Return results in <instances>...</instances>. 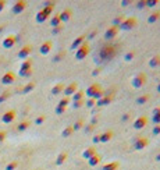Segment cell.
Listing matches in <instances>:
<instances>
[{
  "label": "cell",
  "mask_w": 160,
  "mask_h": 170,
  "mask_svg": "<svg viewBox=\"0 0 160 170\" xmlns=\"http://www.w3.org/2000/svg\"><path fill=\"white\" fill-rule=\"evenodd\" d=\"M117 53V46L107 43V45H103L99 50V57L100 60H111Z\"/></svg>",
  "instance_id": "cell-1"
},
{
  "label": "cell",
  "mask_w": 160,
  "mask_h": 170,
  "mask_svg": "<svg viewBox=\"0 0 160 170\" xmlns=\"http://www.w3.org/2000/svg\"><path fill=\"white\" fill-rule=\"evenodd\" d=\"M89 53H91V46H89V43L85 41V43H82L78 49L75 50V59L78 60V62H81V60L88 57Z\"/></svg>",
  "instance_id": "cell-2"
},
{
  "label": "cell",
  "mask_w": 160,
  "mask_h": 170,
  "mask_svg": "<svg viewBox=\"0 0 160 170\" xmlns=\"http://www.w3.org/2000/svg\"><path fill=\"white\" fill-rule=\"evenodd\" d=\"M146 81H148L146 74H145V73H138L137 75L132 77V80H131V85H132L135 89H141L142 87H145Z\"/></svg>",
  "instance_id": "cell-3"
},
{
  "label": "cell",
  "mask_w": 160,
  "mask_h": 170,
  "mask_svg": "<svg viewBox=\"0 0 160 170\" xmlns=\"http://www.w3.org/2000/svg\"><path fill=\"white\" fill-rule=\"evenodd\" d=\"M137 25H138L137 18H135V17H128V18H125V20L123 21V24H121L118 28L123 31H131V30H134Z\"/></svg>",
  "instance_id": "cell-4"
},
{
  "label": "cell",
  "mask_w": 160,
  "mask_h": 170,
  "mask_svg": "<svg viewBox=\"0 0 160 170\" xmlns=\"http://www.w3.org/2000/svg\"><path fill=\"white\" fill-rule=\"evenodd\" d=\"M113 99H114V94L105 91V96L100 98L99 101H96V108H103V106L110 105L111 102H113Z\"/></svg>",
  "instance_id": "cell-5"
},
{
  "label": "cell",
  "mask_w": 160,
  "mask_h": 170,
  "mask_svg": "<svg viewBox=\"0 0 160 170\" xmlns=\"http://www.w3.org/2000/svg\"><path fill=\"white\" fill-rule=\"evenodd\" d=\"M148 145H149V140H148L146 137H141V135H138V137L134 138V149L135 151L145 149Z\"/></svg>",
  "instance_id": "cell-6"
},
{
  "label": "cell",
  "mask_w": 160,
  "mask_h": 170,
  "mask_svg": "<svg viewBox=\"0 0 160 170\" xmlns=\"http://www.w3.org/2000/svg\"><path fill=\"white\" fill-rule=\"evenodd\" d=\"M148 117L146 116H139V117H137L134 120V124H132V127L135 128V130H142V128H145L148 126Z\"/></svg>",
  "instance_id": "cell-7"
},
{
  "label": "cell",
  "mask_w": 160,
  "mask_h": 170,
  "mask_svg": "<svg viewBox=\"0 0 160 170\" xmlns=\"http://www.w3.org/2000/svg\"><path fill=\"white\" fill-rule=\"evenodd\" d=\"M16 117H17V112L14 110V109H10V110H7L6 113L2 116V121L6 123V124H10V123H13V121L16 120Z\"/></svg>",
  "instance_id": "cell-8"
},
{
  "label": "cell",
  "mask_w": 160,
  "mask_h": 170,
  "mask_svg": "<svg viewBox=\"0 0 160 170\" xmlns=\"http://www.w3.org/2000/svg\"><path fill=\"white\" fill-rule=\"evenodd\" d=\"M78 91V84L75 81H72V82H70L68 85H65V88H64V96H68V98H71L72 95H74L75 92Z\"/></svg>",
  "instance_id": "cell-9"
},
{
  "label": "cell",
  "mask_w": 160,
  "mask_h": 170,
  "mask_svg": "<svg viewBox=\"0 0 160 170\" xmlns=\"http://www.w3.org/2000/svg\"><path fill=\"white\" fill-rule=\"evenodd\" d=\"M118 31H120V28H118V27H114V25L109 27L107 30H106V32H105V39H106V41L114 39L116 36H117Z\"/></svg>",
  "instance_id": "cell-10"
},
{
  "label": "cell",
  "mask_w": 160,
  "mask_h": 170,
  "mask_svg": "<svg viewBox=\"0 0 160 170\" xmlns=\"http://www.w3.org/2000/svg\"><path fill=\"white\" fill-rule=\"evenodd\" d=\"M99 89H102V87L99 84H96V82H93V84H91L86 88V91H85V96H88V98H93V96L98 94V91Z\"/></svg>",
  "instance_id": "cell-11"
},
{
  "label": "cell",
  "mask_w": 160,
  "mask_h": 170,
  "mask_svg": "<svg viewBox=\"0 0 160 170\" xmlns=\"http://www.w3.org/2000/svg\"><path fill=\"white\" fill-rule=\"evenodd\" d=\"M25 9H26V2L25 0H18V2H16L14 6H13V13L14 14H20V13H23Z\"/></svg>",
  "instance_id": "cell-12"
},
{
  "label": "cell",
  "mask_w": 160,
  "mask_h": 170,
  "mask_svg": "<svg viewBox=\"0 0 160 170\" xmlns=\"http://www.w3.org/2000/svg\"><path fill=\"white\" fill-rule=\"evenodd\" d=\"M31 53H32V46H31V45H25L24 48H21V49H20V52H18V57L25 60V59H28V57H30Z\"/></svg>",
  "instance_id": "cell-13"
},
{
  "label": "cell",
  "mask_w": 160,
  "mask_h": 170,
  "mask_svg": "<svg viewBox=\"0 0 160 170\" xmlns=\"http://www.w3.org/2000/svg\"><path fill=\"white\" fill-rule=\"evenodd\" d=\"M14 81H16V74H14L13 71H7L6 74L2 77V84H4V85H10V84H13Z\"/></svg>",
  "instance_id": "cell-14"
},
{
  "label": "cell",
  "mask_w": 160,
  "mask_h": 170,
  "mask_svg": "<svg viewBox=\"0 0 160 170\" xmlns=\"http://www.w3.org/2000/svg\"><path fill=\"white\" fill-rule=\"evenodd\" d=\"M57 16H59V18H60L61 23H67V21L71 20L72 11H71V9H64V10H63L60 14H57Z\"/></svg>",
  "instance_id": "cell-15"
},
{
  "label": "cell",
  "mask_w": 160,
  "mask_h": 170,
  "mask_svg": "<svg viewBox=\"0 0 160 170\" xmlns=\"http://www.w3.org/2000/svg\"><path fill=\"white\" fill-rule=\"evenodd\" d=\"M17 42V38L14 35H9L6 36L3 39V48H6V49H10V48H13L14 45H16Z\"/></svg>",
  "instance_id": "cell-16"
},
{
  "label": "cell",
  "mask_w": 160,
  "mask_h": 170,
  "mask_svg": "<svg viewBox=\"0 0 160 170\" xmlns=\"http://www.w3.org/2000/svg\"><path fill=\"white\" fill-rule=\"evenodd\" d=\"M52 48H53V42H52V41H45V42L40 45V48H39L40 55H47V53H50Z\"/></svg>",
  "instance_id": "cell-17"
},
{
  "label": "cell",
  "mask_w": 160,
  "mask_h": 170,
  "mask_svg": "<svg viewBox=\"0 0 160 170\" xmlns=\"http://www.w3.org/2000/svg\"><path fill=\"white\" fill-rule=\"evenodd\" d=\"M113 137H114V133L111 130H106L105 133H102L100 134V142L102 144H107L109 141L113 140Z\"/></svg>",
  "instance_id": "cell-18"
},
{
  "label": "cell",
  "mask_w": 160,
  "mask_h": 170,
  "mask_svg": "<svg viewBox=\"0 0 160 170\" xmlns=\"http://www.w3.org/2000/svg\"><path fill=\"white\" fill-rule=\"evenodd\" d=\"M96 154H98V149H96L95 147H88L85 151H84V152H82V158L89 160L92 156H95Z\"/></svg>",
  "instance_id": "cell-19"
},
{
  "label": "cell",
  "mask_w": 160,
  "mask_h": 170,
  "mask_svg": "<svg viewBox=\"0 0 160 170\" xmlns=\"http://www.w3.org/2000/svg\"><path fill=\"white\" fill-rule=\"evenodd\" d=\"M85 39H86V36L85 35H79V36H77L74 41H72V43H71V49L72 50H77L79 48V46L82 45V43H85Z\"/></svg>",
  "instance_id": "cell-20"
},
{
  "label": "cell",
  "mask_w": 160,
  "mask_h": 170,
  "mask_svg": "<svg viewBox=\"0 0 160 170\" xmlns=\"http://www.w3.org/2000/svg\"><path fill=\"white\" fill-rule=\"evenodd\" d=\"M100 163H102V156L99 154H96L95 156H92L91 159L88 160V165L91 167H96V166H99Z\"/></svg>",
  "instance_id": "cell-21"
},
{
  "label": "cell",
  "mask_w": 160,
  "mask_h": 170,
  "mask_svg": "<svg viewBox=\"0 0 160 170\" xmlns=\"http://www.w3.org/2000/svg\"><path fill=\"white\" fill-rule=\"evenodd\" d=\"M152 123L160 124V106H156V108L152 110Z\"/></svg>",
  "instance_id": "cell-22"
},
{
  "label": "cell",
  "mask_w": 160,
  "mask_h": 170,
  "mask_svg": "<svg viewBox=\"0 0 160 170\" xmlns=\"http://www.w3.org/2000/svg\"><path fill=\"white\" fill-rule=\"evenodd\" d=\"M67 158H68L67 151H63V152H60V154L57 155V158H56V165H57V166H61L65 160H67Z\"/></svg>",
  "instance_id": "cell-23"
},
{
  "label": "cell",
  "mask_w": 160,
  "mask_h": 170,
  "mask_svg": "<svg viewBox=\"0 0 160 170\" xmlns=\"http://www.w3.org/2000/svg\"><path fill=\"white\" fill-rule=\"evenodd\" d=\"M118 167H120V162L114 160V162H109V163L103 165L102 170H118Z\"/></svg>",
  "instance_id": "cell-24"
},
{
  "label": "cell",
  "mask_w": 160,
  "mask_h": 170,
  "mask_svg": "<svg viewBox=\"0 0 160 170\" xmlns=\"http://www.w3.org/2000/svg\"><path fill=\"white\" fill-rule=\"evenodd\" d=\"M150 99V94H144V95L138 96L137 99H135V103L137 105H145V103H148Z\"/></svg>",
  "instance_id": "cell-25"
},
{
  "label": "cell",
  "mask_w": 160,
  "mask_h": 170,
  "mask_svg": "<svg viewBox=\"0 0 160 170\" xmlns=\"http://www.w3.org/2000/svg\"><path fill=\"white\" fill-rule=\"evenodd\" d=\"M159 20H160V10L153 11V13L148 17V23L149 24H155V23H157Z\"/></svg>",
  "instance_id": "cell-26"
},
{
  "label": "cell",
  "mask_w": 160,
  "mask_h": 170,
  "mask_svg": "<svg viewBox=\"0 0 160 170\" xmlns=\"http://www.w3.org/2000/svg\"><path fill=\"white\" fill-rule=\"evenodd\" d=\"M82 99H85V91H82V89H78V91H77L74 95L71 96V102L82 101Z\"/></svg>",
  "instance_id": "cell-27"
},
{
  "label": "cell",
  "mask_w": 160,
  "mask_h": 170,
  "mask_svg": "<svg viewBox=\"0 0 160 170\" xmlns=\"http://www.w3.org/2000/svg\"><path fill=\"white\" fill-rule=\"evenodd\" d=\"M26 70H32V60L31 59H25L21 63L20 71H26Z\"/></svg>",
  "instance_id": "cell-28"
},
{
  "label": "cell",
  "mask_w": 160,
  "mask_h": 170,
  "mask_svg": "<svg viewBox=\"0 0 160 170\" xmlns=\"http://www.w3.org/2000/svg\"><path fill=\"white\" fill-rule=\"evenodd\" d=\"M64 88H65V85L63 84V82H59V84H56L52 88V94L53 95H59V94H61V92L64 91Z\"/></svg>",
  "instance_id": "cell-29"
},
{
  "label": "cell",
  "mask_w": 160,
  "mask_h": 170,
  "mask_svg": "<svg viewBox=\"0 0 160 170\" xmlns=\"http://www.w3.org/2000/svg\"><path fill=\"white\" fill-rule=\"evenodd\" d=\"M149 66L152 67V69H155V67H159V66H160V55L153 56V57L149 60Z\"/></svg>",
  "instance_id": "cell-30"
},
{
  "label": "cell",
  "mask_w": 160,
  "mask_h": 170,
  "mask_svg": "<svg viewBox=\"0 0 160 170\" xmlns=\"http://www.w3.org/2000/svg\"><path fill=\"white\" fill-rule=\"evenodd\" d=\"M72 134H74L72 126H67V127H65L64 130L61 131V137H63V138H68V137H71Z\"/></svg>",
  "instance_id": "cell-31"
},
{
  "label": "cell",
  "mask_w": 160,
  "mask_h": 170,
  "mask_svg": "<svg viewBox=\"0 0 160 170\" xmlns=\"http://www.w3.org/2000/svg\"><path fill=\"white\" fill-rule=\"evenodd\" d=\"M47 18H49V16H47V14H46L43 10H40L39 13L36 14V21H38V23H45Z\"/></svg>",
  "instance_id": "cell-32"
},
{
  "label": "cell",
  "mask_w": 160,
  "mask_h": 170,
  "mask_svg": "<svg viewBox=\"0 0 160 170\" xmlns=\"http://www.w3.org/2000/svg\"><path fill=\"white\" fill-rule=\"evenodd\" d=\"M84 126H85V121L82 120V119H78V120H77L74 124H72V130H74V131H78V130H81V128H84Z\"/></svg>",
  "instance_id": "cell-33"
},
{
  "label": "cell",
  "mask_w": 160,
  "mask_h": 170,
  "mask_svg": "<svg viewBox=\"0 0 160 170\" xmlns=\"http://www.w3.org/2000/svg\"><path fill=\"white\" fill-rule=\"evenodd\" d=\"M35 82L33 81H31V82H28V84L25 85V87H24L23 88V94H30V92H32L33 91V88H35Z\"/></svg>",
  "instance_id": "cell-34"
},
{
  "label": "cell",
  "mask_w": 160,
  "mask_h": 170,
  "mask_svg": "<svg viewBox=\"0 0 160 170\" xmlns=\"http://www.w3.org/2000/svg\"><path fill=\"white\" fill-rule=\"evenodd\" d=\"M31 126V123L28 120H25V121H21L20 124H18V127H17V131H20V133H23V131H25L26 128L30 127Z\"/></svg>",
  "instance_id": "cell-35"
},
{
  "label": "cell",
  "mask_w": 160,
  "mask_h": 170,
  "mask_svg": "<svg viewBox=\"0 0 160 170\" xmlns=\"http://www.w3.org/2000/svg\"><path fill=\"white\" fill-rule=\"evenodd\" d=\"M50 25H52L53 28H56V27L61 25V21H60V18H59V16H57V14L52 17V20H50Z\"/></svg>",
  "instance_id": "cell-36"
},
{
  "label": "cell",
  "mask_w": 160,
  "mask_h": 170,
  "mask_svg": "<svg viewBox=\"0 0 160 170\" xmlns=\"http://www.w3.org/2000/svg\"><path fill=\"white\" fill-rule=\"evenodd\" d=\"M70 103H71V98H68V96H64V98H63L61 101L59 102V105H57V106H61V108H67Z\"/></svg>",
  "instance_id": "cell-37"
},
{
  "label": "cell",
  "mask_w": 160,
  "mask_h": 170,
  "mask_svg": "<svg viewBox=\"0 0 160 170\" xmlns=\"http://www.w3.org/2000/svg\"><path fill=\"white\" fill-rule=\"evenodd\" d=\"M124 20H125V17H124V16H117L114 20H113V25H114V27H120L121 24H123V21H124Z\"/></svg>",
  "instance_id": "cell-38"
},
{
  "label": "cell",
  "mask_w": 160,
  "mask_h": 170,
  "mask_svg": "<svg viewBox=\"0 0 160 170\" xmlns=\"http://www.w3.org/2000/svg\"><path fill=\"white\" fill-rule=\"evenodd\" d=\"M64 57H65V52H64V50H60V52L57 53L54 57H53V62L57 63V62H60V60H63Z\"/></svg>",
  "instance_id": "cell-39"
},
{
  "label": "cell",
  "mask_w": 160,
  "mask_h": 170,
  "mask_svg": "<svg viewBox=\"0 0 160 170\" xmlns=\"http://www.w3.org/2000/svg\"><path fill=\"white\" fill-rule=\"evenodd\" d=\"M134 57H135V50H130V52L125 53L124 60L125 62H131V60H134Z\"/></svg>",
  "instance_id": "cell-40"
},
{
  "label": "cell",
  "mask_w": 160,
  "mask_h": 170,
  "mask_svg": "<svg viewBox=\"0 0 160 170\" xmlns=\"http://www.w3.org/2000/svg\"><path fill=\"white\" fill-rule=\"evenodd\" d=\"M85 105H86V108H89V109L95 108V106H96V99H93V98H88V99L85 101Z\"/></svg>",
  "instance_id": "cell-41"
},
{
  "label": "cell",
  "mask_w": 160,
  "mask_h": 170,
  "mask_svg": "<svg viewBox=\"0 0 160 170\" xmlns=\"http://www.w3.org/2000/svg\"><path fill=\"white\" fill-rule=\"evenodd\" d=\"M84 105H85V99H82V101H75V102H72L71 103V106L74 109H79V108H82Z\"/></svg>",
  "instance_id": "cell-42"
},
{
  "label": "cell",
  "mask_w": 160,
  "mask_h": 170,
  "mask_svg": "<svg viewBox=\"0 0 160 170\" xmlns=\"http://www.w3.org/2000/svg\"><path fill=\"white\" fill-rule=\"evenodd\" d=\"M17 167H18V162H17V160H13V162H10V163L6 166V170H16Z\"/></svg>",
  "instance_id": "cell-43"
},
{
  "label": "cell",
  "mask_w": 160,
  "mask_h": 170,
  "mask_svg": "<svg viewBox=\"0 0 160 170\" xmlns=\"http://www.w3.org/2000/svg\"><path fill=\"white\" fill-rule=\"evenodd\" d=\"M45 120H46V116L45 115H40V116H38V117H36L35 124L40 126V124H43V123H45Z\"/></svg>",
  "instance_id": "cell-44"
},
{
  "label": "cell",
  "mask_w": 160,
  "mask_h": 170,
  "mask_svg": "<svg viewBox=\"0 0 160 170\" xmlns=\"http://www.w3.org/2000/svg\"><path fill=\"white\" fill-rule=\"evenodd\" d=\"M84 130H85V134H91L92 131L95 130V126H93V124H91V123H89L88 126H84Z\"/></svg>",
  "instance_id": "cell-45"
},
{
  "label": "cell",
  "mask_w": 160,
  "mask_h": 170,
  "mask_svg": "<svg viewBox=\"0 0 160 170\" xmlns=\"http://www.w3.org/2000/svg\"><path fill=\"white\" fill-rule=\"evenodd\" d=\"M63 30H64V27H63V25H59V27H56V28H53L52 34H53V35H59L60 32H63Z\"/></svg>",
  "instance_id": "cell-46"
},
{
  "label": "cell",
  "mask_w": 160,
  "mask_h": 170,
  "mask_svg": "<svg viewBox=\"0 0 160 170\" xmlns=\"http://www.w3.org/2000/svg\"><path fill=\"white\" fill-rule=\"evenodd\" d=\"M32 75V70H26V71H20V77H25V78H28V77H31Z\"/></svg>",
  "instance_id": "cell-47"
},
{
  "label": "cell",
  "mask_w": 160,
  "mask_h": 170,
  "mask_svg": "<svg viewBox=\"0 0 160 170\" xmlns=\"http://www.w3.org/2000/svg\"><path fill=\"white\" fill-rule=\"evenodd\" d=\"M65 110H67V108H61V106H56V113L57 115H64Z\"/></svg>",
  "instance_id": "cell-48"
},
{
  "label": "cell",
  "mask_w": 160,
  "mask_h": 170,
  "mask_svg": "<svg viewBox=\"0 0 160 170\" xmlns=\"http://www.w3.org/2000/svg\"><path fill=\"white\" fill-rule=\"evenodd\" d=\"M159 3V0H146V7H155Z\"/></svg>",
  "instance_id": "cell-49"
},
{
  "label": "cell",
  "mask_w": 160,
  "mask_h": 170,
  "mask_svg": "<svg viewBox=\"0 0 160 170\" xmlns=\"http://www.w3.org/2000/svg\"><path fill=\"white\" fill-rule=\"evenodd\" d=\"M10 95H11V94L9 91L4 92V94H2V96H0V102H4L6 99H9V98H10Z\"/></svg>",
  "instance_id": "cell-50"
},
{
  "label": "cell",
  "mask_w": 160,
  "mask_h": 170,
  "mask_svg": "<svg viewBox=\"0 0 160 170\" xmlns=\"http://www.w3.org/2000/svg\"><path fill=\"white\" fill-rule=\"evenodd\" d=\"M137 7L139 9V10L145 9V7H146V0H141V2H138V3H137Z\"/></svg>",
  "instance_id": "cell-51"
},
{
  "label": "cell",
  "mask_w": 160,
  "mask_h": 170,
  "mask_svg": "<svg viewBox=\"0 0 160 170\" xmlns=\"http://www.w3.org/2000/svg\"><path fill=\"white\" fill-rule=\"evenodd\" d=\"M152 134L153 135H160V124H156L152 130Z\"/></svg>",
  "instance_id": "cell-52"
},
{
  "label": "cell",
  "mask_w": 160,
  "mask_h": 170,
  "mask_svg": "<svg viewBox=\"0 0 160 170\" xmlns=\"http://www.w3.org/2000/svg\"><path fill=\"white\" fill-rule=\"evenodd\" d=\"M131 117H132V115H131V113H124V115H123V117H121V120L125 123V121H130Z\"/></svg>",
  "instance_id": "cell-53"
},
{
  "label": "cell",
  "mask_w": 160,
  "mask_h": 170,
  "mask_svg": "<svg viewBox=\"0 0 160 170\" xmlns=\"http://www.w3.org/2000/svg\"><path fill=\"white\" fill-rule=\"evenodd\" d=\"M92 141H93V144H99L100 142V134H96L95 137L92 138Z\"/></svg>",
  "instance_id": "cell-54"
},
{
  "label": "cell",
  "mask_w": 160,
  "mask_h": 170,
  "mask_svg": "<svg viewBox=\"0 0 160 170\" xmlns=\"http://www.w3.org/2000/svg\"><path fill=\"white\" fill-rule=\"evenodd\" d=\"M4 140H6V133H4V131H0V144H2Z\"/></svg>",
  "instance_id": "cell-55"
},
{
  "label": "cell",
  "mask_w": 160,
  "mask_h": 170,
  "mask_svg": "<svg viewBox=\"0 0 160 170\" xmlns=\"http://www.w3.org/2000/svg\"><path fill=\"white\" fill-rule=\"evenodd\" d=\"M100 74V69H95L93 71H92V77H96V75Z\"/></svg>",
  "instance_id": "cell-56"
},
{
  "label": "cell",
  "mask_w": 160,
  "mask_h": 170,
  "mask_svg": "<svg viewBox=\"0 0 160 170\" xmlns=\"http://www.w3.org/2000/svg\"><path fill=\"white\" fill-rule=\"evenodd\" d=\"M4 7H6V2H4V0H0V13L3 11Z\"/></svg>",
  "instance_id": "cell-57"
},
{
  "label": "cell",
  "mask_w": 160,
  "mask_h": 170,
  "mask_svg": "<svg viewBox=\"0 0 160 170\" xmlns=\"http://www.w3.org/2000/svg\"><path fill=\"white\" fill-rule=\"evenodd\" d=\"M131 3V2H128V0H123V2H121V6H128V4H130Z\"/></svg>",
  "instance_id": "cell-58"
},
{
  "label": "cell",
  "mask_w": 160,
  "mask_h": 170,
  "mask_svg": "<svg viewBox=\"0 0 160 170\" xmlns=\"http://www.w3.org/2000/svg\"><path fill=\"white\" fill-rule=\"evenodd\" d=\"M53 3H54V2H45V3H43V6H45V7H47V6H52Z\"/></svg>",
  "instance_id": "cell-59"
},
{
  "label": "cell",
  "mask_w": 160,
  "mask_h": 170,
  "mask_svg": "<svg viewBox=\"0 0 160 170\" xmlns=\"http://www.w3.org/2000/svg\"><path fill=\"white\" fill-rule=\"evenodd\" d=\"M96 34H98V31H92V32H91V36H89V38H95Z\"/></svg>",
  "instance_id": "cell-60"
},
{
  "label": "cell",
  "mask_w": 160,
  "mask_h": 170,
  "mask_svg": "<svg viewBox=\"0 0 160 170\" xmlns=\"http://www.w3.org/2000/svg\"><path fill=\"white\" fill-rule=\"evenodd\" d=\"M156 160H157V162H160V152L156 155Z\"/></svg>",
  "instance_id": "cell-61"
},
{
  "label": "cell",
  "mask_w": 160,
  "mask_h": 170,
  "mask_svg": "<svg viewBox=\"0 0 160 170\" xmlns=\"http://www.w3.org/2000/svg\"><path fill=\"white\" fill-rule=\"evenodd\" d=\"M156 89H157V92H159V94H160V82H159V84H157V87H156Z\"/></svg>",
  "instance_id": "cell-62"
}]
</instances>
